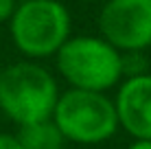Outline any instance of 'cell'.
<instances>
[{"mask_svg": "<svg viewBox=\"0 0 151 149\" xmlns=\"http://www.w3.org/2000/svg\"><path fill=\"white\" fill-rule=\"evenodd\" d=\"M57 99L53 75L37 64L18 61L0 73V107L20 127L50 121Z\"/></svg>", "mask_w": 151, "mask_h": 149, "instance_id": "6da1fadb", "label": "cell"}, {"mask_svg": "<svg viewBox=\"0 0 151 149\" xmlns=\"http://www.w3.org/2000/svg\"><path fill=\"white\" fill-rule=\"evenodd\" d=\"M15 138L22 145V149H61V145H64V138L53 121L22 125Z\"/></svg>", "mask_w": 151, "mask_h": 149, "instance_id": "52a82bcc", "label": "cell"}, {"mask_svg": "<svg viewBox=\"0 0 151 149\" xmlns=\"http://www.w3.org/2000/svg\"><path fill=\"white\" fill-rule=\"evenodd\" d=\"M57 68L75 90L105 92L121 81L125 59L103 37H68L57 50Z\"/></svg>", "mask_w": 151, "mask_h": 149, "instance_id": "7a4b0ae2", "label": "cell"}, {"mask_svg": "<svg viewBox=\"0 0 151 149\" xmlns=\"http://www.w3.org/2000/svg\"><path fill=\"white\" fill-rule=\"evenodd\" d=\"M0 149H22V145L11 134H0Z\"/></svg>", "mask_w": 151, "mask_h": 149, "instance_id": "9c48e42d", "label": "cell"}, {"mask_svg": "<svg viewBox=\"0 0 151 149\" xmlns=\"http://www.w3.org/2000/svg\"><path fill=\"white\" fill-rule=\"evenodd\" d=\"M118 125L134 138L151 140V75H134L118 88L114 101Z\"/></svg>", "mask_w": 151, "mask_h": 149, "instance_id": "8992f818", "label": "cell"}, {"mask_svg": "<svg viewBox=\"0 0 151 149\" xmlns=\"http://www.w3.org/2000/svg\"><path fill=\"white\" fill-rule=\"evenodd\" d=\"M13 11H15V0H0V22L11 20Z\"/></svg>", "mask_w": 151, "mask_h": 149, "instance_id": "ba28073f", "label": "cell"}, {"mask_svg": "<svg viewBox=\"0 0 151 149\" xmlns=\"http://www.w3.org/2000/svg\"><path fill=\"white\" fill-rule=\"evenodd\" d=\"M103 40L121 50L138 53L151 46V0H107L99 15Z\"/></svg>", "mask_w": 151, "mask_h": 149, "instance_id": "5b68a950", "label": "cell"}, {"mask_svg": "<svg viewBox=\"0 0 151 149\" xmlns=\"http://www.w3.org/2000/svg\"><path fill=\"white\" fill-rule=\"evenodd\" d=\"M53 123L61 138L79 145H99L114 136L118 127L114 101L101 92L70 88L57 99Z\"/></svg>", "mask_w": 151, "mask_h": 149, "instance_id": "3957f363", "label": "cell"}, {"mask_svg": "<svg viewBox=\"0 0 151 149\" xmlns=\"http://www.w3.org/2000/svg\"><path fill=\"white\" fill-rule=\"evenodd\" d=\"M129 149H151V140H136L134 145H129Z\"/></svg>", "mask_w": 151, "mask_h": 149, "instance_id": "30bf717a", "label": "cell"}, {"mask_svg": "<svg viewBox=\"0 0 151 149\" xmlns=\"http://www.w3.org/2000/svg\"><path fill=\"white\" fill-rule=\"evenodd\" d=\"M70 33L68 9L59 0H24L11 15L13 44L27 57H50Z\"/></svg>", "mask_w": 151, "mask_h": 149, "instance_id": "277c9868", "label": "cell"}]
</instances>
